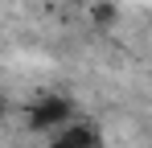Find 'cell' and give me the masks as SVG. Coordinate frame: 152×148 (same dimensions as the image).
I'll list each match as a JSON object with an SVG mask.
<instances>
[{
  "mask_svg": "<svg viewBox=\"0 0 152 148\" xmlns=\"http://www.w3.org/2000/svg\"><path fill=\"white\" fill-rule=\"evenodd\" d=\"M70 123V99H58V95H50V99H37L33 107H29V127L33 132H58V127H66Z\"/></svg>",
  "mask_w": 152,
  "mask_h": 148,
  "instance_id": "1",
  "label": "cell"
},
{
  "mask_svg": "<svg viewBox=\"0 0 152 148\" xmlns=\"http://www.w3.org/2000/svg\"><path fill=\"white\" fill-rule=\"evenodd\" d=\"M50 148H99V136L86 127V123H66L53 132Z\"/></svg>",
  "mask_w": 152,
  "mask_h": 148,
  "instance_id": "2",
  "label": "cell"
},
{
  "mask_svg": "<svg viewBox=\"0 0 152 148\" xmlns=\"http://www.w3.org/2000/svg\"><path fill=\"white\" fill-rule=\"evenodd\" d=\"M95 21H111V4H99L95 8Z\"/></svg>",
  "mask_w": 152,
  "mask_h": 148,
  "instance_id": "3",
  "label": "cell"
}]
</instances>
